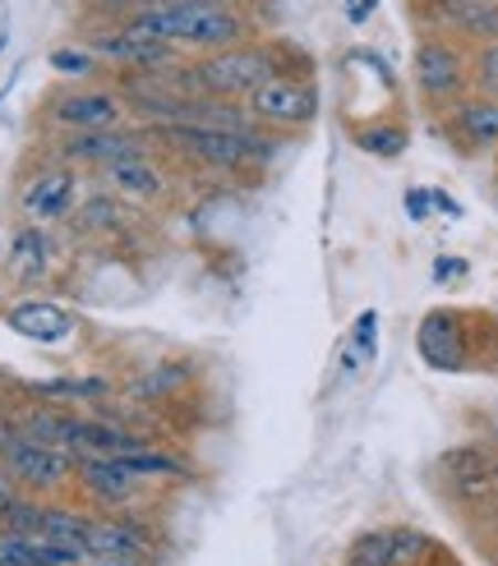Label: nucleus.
I'll return each instance as SVG.
<instances>
[{
  "mask_svg": "<svg viewBox=\"0 0 498 566\" xmlns=\"http://www.w3.org/2000/svg\"><path fill=\"white\" fill-rule=\"evenodd\" d=\"M453 276H466V259H457V253H443V259L434 263V281L443 286V281H453Z\"/></svg>",
  "mask_w": 498,
  "mask_h": 566,
  "instance_id": "obj_31",
  "label": "nucleus"
},
{
  "mask_svg": "<svg viewBox=\"0 0 498 566\" xmlns=\"http://www.w3.org/2000/svg\"><path fill=\"white\" fill-rule=\"evenodd\" d=\"M6 327L19 332L23 342H38V346H61L74 336V314L65 304H55V300H14L6 308Z\"/></svg>",
  "mask_w": 498,
  "mask_h": 566,
  "instance_id": "obj_15",
  "label": "nucleus"
},
{
  "mask_svg": "<svg viewBox=\"0 0 498 566\" xmlns=\"http://www.w3.org/2000/svg\"><path fill=\"white\" fill-rule=\"evenodd\" d=\"M42 530V497L19 493L6 512H0V534H38Z\"/></svg>",
  "mask_w": 498,
  "mask_h": 566,
  "instance_id": "obj_27",
  "label": "nucleus"
},
{
  "mask_svg": "<svg viewBox=\"0 0 498 566\" xmlns=\"http://www.w3.org/2000/svg\"><path fill=\"white\" fill-rule=\"evenodd\" d=\"M153 129L144 125H116V129H83V134H55L51 161H65L74 171H106L116 161L148 157L153 153Z\"/></svg>",
  "mask_w": 498,
  "mask_h": 566,
  "instance_id": "obj_7",
  "label": "nucleus"
},
{
  "mask_svg": "<svg viewBox=\"0 0 498 566\" xmlns=\"http://www.w3.org/2000/svg\"><path fill=\"white\" fill-rule=\"evenodd\" d=\"M116 28L148 42H166L180 55H212L240 46L259 33V14L249 6H231V0H162V6H144L125 19H116Z\"/></svg>",
  "mask_w": 498,
  "mask_h": 566,
  "instance_id": "obj_1",
  "label": "nucleus"
},
{
  "mask_svg": "<svg viewBox=\"0 0 498 566\" xmlns=\"http://www.w3.org/2000/svg\"><path fill=\"white\" fill-rule=\"evenodd\" d=\"M83 566H148V557H83Z\"/></svg>",
  "mask_w": 498,
  "mask_h": 566,
  "instance_id": "obj_33",
  "label": "nucleus"
},
{
  "mask_svg": "<svg viewBox=\"0 0 498 566\" xmlns=\"http://www.w3.org/2000/svg\"><path fill=\"white\" fill-rule=\"evenodd\" d=\"M277 74H314L310 55L287 38H249L240 46L194 55V61L172 65V83L189 97H227L245 102L255 88H263Z\"/></svg>",
  "mask_w": 498,
  "mask_h": 566,
  "instance_id": "obj_2",
  "label": "nucleus"
},
{
  "mask_svg": "<svg viewBox=\"0 0 498 566\" xmlns=\"http://www.w3.org/2000/svg\"><path fill=\"white\" fill-rule=\"evenodd\" d=\"M346 134H351V144L360 153H370L378 161H397L411 148V129H406L402 116H387V120H374V125H355Z\"/></svg>",
  "mask_w": 498,
  "mask_h": 566,
  "instance_id": "obj_21",
  "label": "nucleus"
},
{
  "mask_svg": "<svg viewBox=\"0 0 498 566\" xmlns=\"http://www.w3.org/2000/svg\"><path fill=\"white\" fill-rule=\"evenodd\" d=\"M89 525L93 516L79 512V506H61V502H42V539H55V544H70L79 553H89Z\"/></svg>",
  "mask_w": 498,
  "mask_h": 566,
  "instance_id": "obj_22",
  "label": "nucleus"
},
{
  "mask_svg": "<svg viewBox=\"0 0 498 566\" xmlns=\"http://www.w3.org/2000/svg\"><path fill=\"white\" fill-rule=\"evenodd\" d=\"M443 134L453 138L461 153H489L498 148V97L466 93L443 111Z\"/></svg>",
  "mask_w": 498,
  "mask_h": 566,
  "instance_id": "obj_12",
  "label": "nucleus"
},
{
  "mask_svg": "<svg viewBox=\"0 0 498 566\" xmlns=\"http://www.w3.org/2000/svg\"><path fill=\"white\" fill-rule=\"evenodd\" d=\"M153 530L134 512L125 516H93L89 525V557H153Z\"/></svg>",
  "mask_w": 498,
  "mask_h": 566,
  "instance_id": "obj_16",
  "label": "nucleus"
},
{
  "mask_svg": "<svg viewBox=\"0 0 498 566\" xmlns=\"http://www.w3.org/2000/svg\"><path fill=\"white\" fill-rule=\"evenodd\" d=\"M406 212H411V221H429V217H434L429 189H406Z\"/></svg>",
  "mask_w": 498,
  "mask_h": 566,
  "instance_id": "obj_30",
  "label": "nucleus"
},
{
  "mask_svg": "<svg viewBox=\"0 0 498 566\" xmlns=\"http://www.w3.org/2000/svg\"><path fill=\"white\" fill-rule=\"evenodd\" d=\"M245 111L255 116L259 129H268L277 138H295L319 120L323 97H319L314 74H277L245 97Z\"/></svg>",
  "mask_w": 498,
  "mask_h": 566,
  "instance_id": "obj_5",
  "label": "nucleus"
},
{
  "mask_svg": "<svg viewBox=\"0 0 498 566\" xmlns=\"http://www.w3.org/2000/svg\"><path fill=\"white\" fill-rule=\"evenodd\" d=\"M55 272V240L46 226H33L23 221L19 231L10 235V249H6V276L14 286H42V281Z\"/></svg>",
  "mask_w": 498,
  "mask_h": 566,
  "instance_id": "obj_14",
  "label": "nucleus"
},
{
  "mask_svg": "<svg viewBox=\"0 0 498 566\" xmlns=\"http://www.w3.org/2000/svg\"><path fill=\"white\" fill-rule=\"evenodd\" d=\"M38 401H51V406H102L116 396V382L102 378V374H79V378H46V382H33L28 387Z\"/></svg>",
  "mask_w": 498,
  "mask_h": 566,
  "instance_id": "obj_19",
  "label": "nucleus"
},
{
  "mask_svg": "<svg viewBox=\"0 0 498 566\" xmlns=\"http://www.w3.org/2000/svg\"><path fill=\"white\" fill-rule=\"evenodd\" d=\"M46 125L55 134H83V129H116V125H129V106L121 97L116 83H65L55 88L46 102Z\"/></svg>",
  "mask_w": 498,
  "mask_h": 566,
  "instance_id": "obj_6",
  "label": "nucleus"
},
{
  "mask_svg": "<svg viewBox=\"0 0 498 566\" xmlns=\"http://www.w3.org/2000/svg\"><path fill=\"white\" fill-rule=\"evenodd\" d=\"M411 83H415V93H421V102L443 116L453 102H461L470 93L466 42L453 33H425L421 28L415 51H411Z\"/></svg>",
  "mask_w": 498,
  "mask_h": 566,
  "instance_id": "obj_4",
  "label": "nucleus"
},
{
  "mask_svg": "<svg viewBox=\"0 0 498 566\" xmlns=\"http://www.w3.org/2000/svg\"><path fill=\"white\" fill-rule=\"evenodd\" d=\"M79 208V171L65 161H42L33 176L23 180L19 189V212L33 221V226H55V221H70Z\"/></svg>",
  "mask_w": 498,
  "mask_h": 566,
  "instance_id": "obj_9",
  "label": "nucleus"
},
{
  "mask_svg": "<svg viewBox=\"0 0 498 566\" xmlns=\"http://www.w3.org/2000/svg\"><path fill=\"white\" fill-rule=\"evenodd\" d=\"M19 497V484H14V479H10V470L6 465H0V512H6V506Z\"/></svg>",
  "mask_w": 498,
  "mask_h": 566,
  "instance_id": "obj_32",
  "label": "nucleus"
},
{
  "mask_svg": "<svg viewBox=\"0 0 498 566\" xmlns=\"http://www.w3.org/2000/svg\"><path fill=\"white\" fill-rule=\"evenodd\" d=\"M378 355V314L374 308H365L355 323H351V346H346V369H365V364H374Z\"/></svg>",
  "mask_w": 498,
  "mask_h": 566,
  "instance_id": "obj_25",
  "label": "nucleus"
},
{
  "mask_svg": "<svg viewBox=\"0 0 498 566\" xmlns=\"http://www.w3.org/2000/svg\"><path fill=\"white\" fill-rule=\"evenodd\" d=\"M429 198H434V208H438V212H448V217H461V208L453 203V198H448V193H438V189H429Z\"/></svg>",
  "mask_w": 498,
  "mask_h": 566,
  "instance_id": "obj_34",
  "label": "nucleus"
},
{
  "mask_svg": "<svg viewBox=\"0 0 498 566\" xmlns=\"http://www.w3.org/2000/svg\"><path fill=\"white\" fill-rule=\"evenodd\" d=\"M153 138L217 176L263 171L277 157V148H282V138L268 129H217V125H162V129H153Z\"/></svg>",
  "mask_w": 498,
  "mask_h": 566,
  "instance_id": "obj_3",
  "label": "nucleus"
},
{
  "mask_svg": "<svg viewBox=\"0 0 498 566\" xmlns=\"http://www.w3.org/2000/svg\"><path fill=\"white\" fill-rule=\"evenodd\" d=\"M470 327H476V318L461 314V308H434V314L421 318L415 350L438 374H470L476 369V336H470Z\"/></svg>",
  "mask_w": 498,
  "mask_h": 566,
  "instance_id": "obj_8",
  "label": "nucleus"
},
{
  "mask_svg": "<svg viewBox=\"0 0 498 566\" xmlns=\"http://www.w3.org/2000/svg\"><path fill=\"white\" fill-rule=\"evenodd\" d=\"M46 65H51V74H61L65 83H93V78H102L106 74V65L97 61V55L83 46V42H65V46H51L46 51Z\"/></svg>",
  "mask_w": 498,
  "mask_h": 566,
  "instance_id": "obj_23",
  "label": "nucleus"
},
{
  "mask_svg": "<svg viewBox=\"0 0 498 566\" xmlns=\"http://www.w3.org/2000/svg\"><path fill=\"white\" fill-rule=\"evenodd\" d=\"M0 566H10V562H0Z\"/></svg>",
  "mask_w": 498,
  "mask_h": 566,
  "instance_id": "obj_35",
  "label": "nucleus"
},
{
  "mask_svg": "<svg viewBox=\"0 0 498 566\" xmlns=\"http://www.w3.org/2000/svg\"><path fill=\"white\" fill-rule=\"evenodd\" d=\"M0 465L10 470L19 493H33V497L61 493L65 484H74V457H70V451L33 442V438H19L6 457H0Z\"/></svg>",
  "mask_w": 498,
  "mask_h": 566,
  "instance_id": "obj_10",
  "label": "nucleus"
},
{
  "mask_svg": "<svg viewBox=\"0 0 498 566\" xmlns=\"http://www.w3.org/2000/svg\"><path fill=\"white\" fill-rule=\"evenodd\" d=\"M470 93H485L498 97V38L494 42H470Z\"/></svg>",
  "mask_w": 498,
  "mask_h": 566,
  "instance_id": "obj_26",
  "label": "nucleus"
},
{
  "mask_svg": "<svg viewBox=\"0 0 498 566\" xmlns=\"http://www.w3.org/2000/svg\"><path fill=\"white\" fill-rule=\"evenodd\" d=\"M489 0H411V19L425 28V33H453L461 38V28L476 19Z\"/></svg>",
  "mask_w": 498,
  "mask_h": 566,
  "instance_id": "obj_20",
  "label": "nucleus"
},
{
  "mask_svg": "<svg viewBox=\"0 0 498 566\" xmlns=\"http://www.w3.org/2000/svg\"><path fill=\"white\" fill-rule=\"evenodd\" d=\"M438 557V544L429 534L411 530V525H387V530H370L346 548L342 566H429Z\"/></svg>",
  "mask_w": 498,
  "mask_h": 566,
  "instance_id": "obj_11",
  "label": "nucleus"
},
{
  "mask_svg": "<svg viewBox=\"0 0 498 566\" xmlns=\"http://www.w3.org/2000/svg\"><path fill=\"white\" fill-rule=\"evenodd\" d=\"M342 14H346L351 28H365L378 14V0H342Z\"/></svg>",
  "mask_w": 498,
  "mask_h": 566,
  "instance_id": "obj_29",
  "label": "nucleus"
},
{
  "mask_svg": "<svg viewBox=\"0 0 498 566\" xmlns=\"http://www.w3.org/2000/svg\"><path fill=\"white\" fill-rule=\"evenodd\" d=\"M125 470L138 474L148 484V479H185L189 465L180 457H172V451H162V447H144V451H125Z\"/></svg>",
  "mask_w": 498,
  "mask_h": 566,
  "instance_id": "obj_24",
  "label": "nucleus"
},
{
  "mask_svg": "<svg viewBox=\"0 0 498 566\" xmlns=\"http://www.w3.org/2000/svg\"><path fill=\"white\" fill-rule=\"evenodd\" d=\"M144 6H162V0H83V10H89L93 23H116L134 10H144Z\"/></svg>",
  "mask_w": 498,
  "mask_h": 566,
  "instance_id": "obj_28",
  "label": "nucleus"
},
{
  "mask_svg": "<svg viewBox=\"0 0 498 566\" xmlns=\"http://www.w3.org/2000/svg\"><path fill=\"white\" fill-rule=\"evenodd\" d=\"M74 484L97 506H111V512H121V506H129L138 493H144V479L129 474L121 457H79L74 461Z\"/></svg>",
  "mask_w": 498,
  "mask_h": 566,
  "instance_id": "obj_13",
  "label": "nucleus"
},
{
  "mask_svg": "<svg viewBox=\"0 0 498 566\" xmlns=\"http://www.w3.org/2000/svg\"><path fill=\"white\" fill-rule=\"evenodd\" d=\"M189 382H194V364L189 359H162V364H153V369H144L138 378H129L125 396H129V401H138V406H166Z\"/></svg>",
  "mask_w": 498,
  "mask_h": 566,
  "instance_id": "obj_18",
  "label": "nucleus"
},
{
  "mask_svg": "<svg viewBox=\"0 0 498 566\" xmlns=\"http://www.w3.org/2000/svg\"><path fill=\"white\" fill-rule=\"evenodd\" d=\"M106 180V189L125 198V203H162L166 193H172V180H166V171L148 157H129V161H116L106 166V171H97Z\"/></svg>",
  "mask_w": 498,
  "mask_h": 566,
  "instance_id": "obj_17",
  "label": "nucleus"
}]
</instances>
